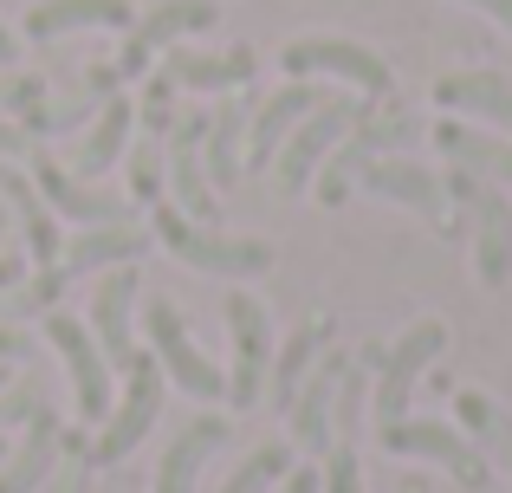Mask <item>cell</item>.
Here are the masks:
<instances>
[{
    "mask_svg": "<svg viewBox=\"0 0 512 493\" xmlns=\"http://www.w3.org/2000/svg\"><path fill=\"white\" fill-rule=\"evenodd\" d=\"M150 228H156V241H163L182 266H195V273H214V279H260L266 266H273V247H266V241L214 234V228H201V221H188L175 202H156Z\"/></svg>",
    "mask_w": 512,
    "mask_h": 493,
    "instance_id": "6da1fadb",
    "label": "cell"
},
{
    "mask_svg": "<svg viewBox=\"0 0 512 493\" xmlns=\"http://www.w3.org/2000/svg\"><path fill=\"white\" fill-rule=\"evenodd\" d=\"M415 137H422V124H415L409 111H363L357 124H350V137L325 156V169H318V182H312L318 202H325V208H344L363 169H370L376 156H402Z\"/></svg>",
    "mask_w": 512,
    "mask_h": 493,
    "instance_id": "7a4b0ae2",
    "label": "cell"
},
{
    "mask_svg": "<svg viewBox=\"0 0 512 493\" xmlns=\"http://www.w3.org/2000/svg\"><path fill=\"white\" fill-rule=\"evenodd\" d=\"M163 390H169L163 364L137 351V357H130V370H124V396H117L111 416L98 422V442H91V468H117V461H124L130 448H137L143 435L163 422Z\"/></svg>",
    "mask_w": 512,
    "mask_h": 493,
    "instance_id": "3957f363",
    "label": "cell"
},
{
    "mask_svg": "<svg viewBox=\"0 0 512 493\" xmlns=\"http://www.w3.org/2000/svg\"><path fill=\"white\" fill-rule=\"evenodd\" d=\"M363 111H370V104H357V98H331V91H325V104H318V111L305 117V124L292 130L286 143H279V156H273V182H279V195H305V189H312L318 169H325V156L350 137V124H357Z\"/></svg>",
    "mask_w": 512,
    "mask_h": 493,
    "instance_id": "277c9868",
    "label": "cell"
},
{
    "mask_svg": "<svg viewBox=\"0 0 512 493\" xmlns=\"http://www.w3.org/2000/svg\"><path fill=\"white\" fill-rule=\"evenodd\" d=\"M143 331H150V357L163 364V377L175 383V390H188L195 403H221L227 396V370L214 364V357H201V344L188 338L182 312H175L163 292L143 305Z\"/></svg>",
    "mask_w": 512,
    "mask_h": 493,
    "instance_id": "5b68a950",
    "label": "cell"
},
{
    "mask_svg": "<svg viewBox=\"0 0 512 493\" xmlns=\"http://www.w3.org/2000/svg\"><path fill=\"white\" fill-rule=\"evenodd\" d=\"M448 202L467 208V228H474V273L480 286H506L512 279V208L493 182L467 176V169H448Z\"/></svg>",
    "mask_w": 512,
    "mask_h": 493,
    "instance_id": "8992f818",
    "label": "cell"
},
{
    "mask_svg": "<svg viewBox=\"0 0 512 493\" xmlns=\"http://www.w3.org/2000/svg\"><path fill=\"white\" fill-rule=\"evenodd\" d=\"M279 72H292V78H344V85L363 91V98H389V85H396V72H389L383 52L357 46V39H331V33L292 39V46L279 52Z\"/></svg>",
    "mask_w": 512,
    "mask_h": 493,
    "instance_id": "52a82bcc",
    "label": "cell"
},
{
    "mask_svg": "<svg viewBox=\"0 0 512 493\" xmlns=\"http://www.w3.org/2000/svg\"><path fill=\"white\" fill-rule=\"evenodd\" d=\"M441 351H448V325H441V318H415V325L402 331V338L389 344L383 357H376V396H370L376 429H383V422H402V416H409L415 383H422V370L435 364Z\"/></svg>",
    "mask_w": 512,
    "mask_h": 493,
    "instance_id": "ba28073f",
    "label": "cell"
},
{
    "mask_svg": "<svg viewBox=\"0 0 512 493\" xmlns=\"http://www.w3.org/2000/svg\"><path fill=\"white\" fill-rule=\"evenodd\" d=\"M376 442L389 448V455L402 461H435V468H448L461 487H487V455H480L474 442H467L454 422H435V416H402V422H383L376 429Z\"/></svg>",
    "mask_w": 512,
    "mask_h": 493,
    "instance_id": "9c48e42d",
    "label": "cell"
},
{
    "mask_svg": "<svg viewBox=\"0 0 512 493\" xmlns=\"http://www.w3.org/2000/svg\"><path fill=\"white\" fill-rule=\"evenodd\" d=\"M227 338H234V370H227V403L260 409L266 403V370H273V318L253 292H227Z\"/></svg>",
    "mask_w": 512,
    "mask_h": 493,
    "instance_id": "30bf717a",
    "label": "cell"
},
{
    "mask_svg": "<svg viewBox=\"0 0 512 493\" xmlns=\"http://www.w3.org/2000/svg\"><path fill=\"white\" fill-rule=\"evenodd\" d=\"M26 169H33L39 202H46L59 221H72V228H111V221H137V208H130L124 195L98 189V182H78L72 169H65L59 156H46L39 143H33V156H26Z\"/></svg>",
    "mask_w": 512,
    "mask_h": 493,
    "instance_id": "8fae6325",
    "label": "cell"
},
{
    "mask_svg": "<svg viewBox=\"0 0 512 493\" xmlns=\"http://www.w3.org/2000/svg\"><path fill=\"white\" fill-rule=\"evenodd\" d=\"M214 20H221V7H214V0H156V7H143L137 26L124 33V59H117V72H124V78L150 72L156 52H169V46H182V39L208 33Z\"/></svg>",
    "mask_w": 512,
    "mask_h": 493,
    "instance_id": "7c38bea8",
    "label": "cell"
},
{
    "mask_svg": "<svg viewBox=\"0 0 512 493\" xmlns=\"http://www.w3.org/2000/svg\"><path fill=\"white\" fill-rule=\"evenodd\" d=\"M46 338H52V351H59V364L72 370L78 416L104 422V416H111V364H104L91 325H85V318H72V312H46Z\"/></svg>",
    "mask_w": 512,
    "mask_h": 493,
    "instance_id": "4fadbf2b",
    "label": "cell"
},
{
    "mask_svg": "<svg viewBox=\"0 0 512 493\" xmlns=\"http://www.w3.org/2000/svg\"><path fill=\"white\" fill-rule=\"evenodd\" d=\"M201 137H208V111L175 117V130L163 137V163H169V202L182 208L188 221L208 228L221 208H214V182H208V163H201Z\"/></svg>",
    "mask_w": 512,
    "mask_h": 493,
    "instance_id": "5bb4252c",
    "label": "cell"
},
{
    "mask_svg": "<svg viewBox=\"0 0 512 493\" xmlns=\"http://www.w3.org/2000/svg\"><path fill=\"white\" fill-rule=\"evenodd\" d=\"M137 266H111V273H98V286H91V338H98L104 364L111 370H130V357H137V338H130V318H137Z\"/></svg>",
    "mask_w": 512,
    "mask_h": 493,
    "instance_id": "9a60e30c",
    "label": "cell"
},
{
    "mask_svg": "<svg viewBox=\"0 0 512 493\" xmlns=\"http://www.w3.org/2000/svg\"><path fill=\"white\" fill-rule=\"evenodd\" d=\"M344 370H350V357L344 351H325L318 357V370L299 383V396H292V409H286V422H292V448H305L312 461H325L331 455V403H338V383H344Z\"/></svg>",
    "mask_w": 512,
    "mask_h": 493,
    "instance_id": "2e32d148",
    "label": "cell"
},
{
    "mask_svg": "<svg viewBox=\"0 0 512 493\" xmlns=\"http://www.w3.org/2000/svg\"><path fill=\"white\" fill-rule=\"evenodd\" d=\"M357 189L383 195V202L415 208V215H422L428 228H441V234H448V182H441L435 169L409 163V156H376V163L357 176Z\"/></svg>",
    "mask_w": 512,
    "mask_h": 493,
    "instance_id": "e0dca14e",
    "label": "cell"
},
{
    "mask_svg": "<svg viewBox=\"0 0 512 493\" xmlns=\"http://www.w3.org/2000/svg\"><path fill=\"white\" fill-rule=\"evenodd\" d=\"M137 26V7L130 0H33L26 7V39L52 46L65 33H130Z\"/></svg>",
    "mask_w": 512,
    "mask_h": 493,
    "instance_id": "ac0fdd59",
    "label": "cell"
},
{
    "mask_svg": "<svg viewBox=\"0 0 512 493\" xmlns=\"http://www.w3.org/2000/svg\"><path fill=\"white\" fill-rule=\"evenodd\" d=\"M318 104H325V91H318L312 78H286V85H279L273 98L247 117V169H266V163H273L279 143H286L292 130L318 111Z\"/></svg>",
    "mask_w": 512,
    "mask_h": 493,
    "instance_id": "d6986e66",
    "label": "cell"
},
{
    "mask_svg": "<svg viewBox=\"0 0 512 493\" xmlns=\"http://www.w3.org/2000/svg\"><path fill=\"white\" fill-rule=\"evenodd\" d=\"M227 416H195V422H182V429L169 435V448H163V461H156V493H195L201 487V468L214 461V448L227 442Z\"/></svg>",
    "mask_w": 512,
    "mask_h": 493,
    "instance_id": "ffe728a7",
    "label": "cell"
},
{
    "mask_svg": "<svg viewBox=\"0 0 512 493\" xmlns=\"http://www.w3.org/2000/svg\"><path fill=\"white\" fill-rule=\"evenodd\" d=\"M435 104L448 117H474V124H493L500 137H512V78L506 72H448V78H435Z\"/></svg>",
    "mask_w": 512,
    "mask_h": 493,
    "instance_id": "44dd1931",
    "label": "cell"
},
{
    "mask_svg": "<svg viewBox=\"0 0 512 493\" xmlns=\"http://www.w3.org/2000/svg\"><path fill=\"white\" fill-rule=\"evenodd\" d=\"M260 59L253 46H227V52H188V46H169L163 52V78L175 91H240L253 85Z\"/></svg>",
    "mask_w": 512,
    "mask_h": 493,
    "instance_id": "7402d4cb",
    "label": "cell"
},
{
    "mask_svg": "<svg viewBox=\"0 0 512 493\" xmlns=\"http://www.w3.org/2000/svg\"><path fill=\"white\" fill-rule=\"evenodd\" d=\"M435 150L448 156L454 169L493 182V189H506V182H512V137H493V130L467 124V117H441V124H435Z\"/></svg>",
    "mask_w": 512,
    "mask_h": 493,
    "instance_id": "603a6c76",
    "label": "cell"
},
{
    "mask_svg": "<svg viewBox=\"0 0 512 493\" xmlns=\"http://www.w3.org/2000/svg\"><path fill=\"white\" fill-rule=\"evenodd\" d=\"M143 247H150V234H143L137 221H111V228H78L72 241L59 247V273H65V279H78V273H111V266L143 260Z\"/></svg>",
    "mask_w": 512,
    "mask_h": 493,
    "instance_id": "cb8c5ba5",
    "label": "cell"
},
{
    "mask_svg": "<svg viewBox=\"0 0 512 493\" xmlns=\"http://www.w3.org/2000/svg\"><path fill=\"white\" fill-rule=\"evenodd\" d=\"M130 130H137V104L117 91V98L91 117V130L78 137V150H72V163H65V169H72L78 182L111 176V163H124V150H130Z\"/></svg>",
    "mask_w": 512,
    "mask_h": 493,
    "instance_id": "d4e9b609",
    "label": "cell"
},
{
    "mask_svg": "<svg viewBox=\"0 0 512 493\" xmlns=\"http://www.w3.org/2000/svg\"><path fill=\"white\" fill-rule=\"evenodd\" d=\"M247 117H253V104H247V98H221V104L208 111L201 163H208L214 195H221V189H234V182L247 176Z\"/></svg>",
    "mask_w": 512,
    "mask_h": 493,
    "instance_id": "484cf974",
    "label": "cell"
},
{
    "mask_svg": "<svg viewBox=\"0 0 512 493\" xmlns=\"http://www.w3.org/2000/svg\"><path fill=\"white\" fill-rule=\"evenodd\" d=\"M331 338H338V325H331V318H305V325L273 351V370H266V403H273V409H292L299 383L318 370V357L331 351Z\"/></svg>",
    "mask_w": 512,
    "mask_h": 493,
    "instance_id": "4316f807",
    "label": "cell"
},
{
    "mask_svg": "<svg viewBox=\"0 0 512 493\" xmlns=\"http://www.w3.org/2000/svg\"><path fill=\"white\" fill-rule=\"evenodd\" d=\"M59 442H65L59 416H52V409H39V416L26 422L20 448H13V455L0 461V493H33V487H46L52 461H59Z\"/></svg>",
    "mask_w": 512,
    "mask_h": 493,
    "instance_id": "83f0119b",
    "label": "cell"
},
{
    "mask_svg": "<svg viewBox=\"0 0 512 493\" xmlns=\"http://www.w3.org/2000/svg\"><path fill=\"white\" fill-rule=\"evenodd\" d=\"M454 429H461L467 442H474L480 455H487V468L500 461V468L512 474V416H506L500 403H493V396L461 390V396H454Z\"/></svg>",
    "mask_w": 512,
    "mask_h": 493,
    "instance_id": "f1b7e54d",
    "label": "cell"
},
{
    "mask_svg": "<svg viewBox=\"0 0 512 493\" xmlns=\"http://www.w3.org/2000/svg\"><path fill=\"white\" fill-rule=\"evenodd\" d=\"M286 474H292V442H266V448H253V455L227 474L221 493H273Z\"/></svg>",
    "mask_w": 512,
    "mask_h": 493,
    "instance_id": "f546056e",
    "label": "cell"
},
{
    "mask_svg": "<svg viewBox=\"0 0 512 493\" xmlns=\"http://www.w3.org/2000/svg\"><path fill=\"white\" fill-rule=\"evenodd\" d=\"M59 292H65V273L59 266H39L33 279H20V286L0 299V318H46V312H59Z\"/></svg>",
    "mask_w": 512,
    "mask_h": 493,
    "instance_id": "4dcf8cb0",
    "label": "cell"
},
{
    "mask_svg": "<svg viewBox=\"0 0 512 493\" xmlns=\"http://www.w3.org/2000/svg\"><path fill=\"white\" fill-rule=\"evenodd\" d=\"M124 163H130V195L156 208V202H163V182H169L163 137H150V143H137V150H124Z\"/></svg>",
    "mask_w": 512,
    "mask_h": 493,
    "instance_id": "1f68e13d",
    "label": "cell"
},
{
    "mask_svg": "<svg viewBox=\"0 0 512 493\" xmlns=\"http://www.w3.org/2000/svg\"><path fill=\"white\" fill-rule=\"evenodd\" d=\"M46 98H52V91H46V78H33V72H13V65H0V117L26 124V117H33Z\"/></svg>",
    "mask_w": 512,
    "mask_h": 493,
    "instance_id": "d6a6232c",
    "label": "cell"
},
{
    "mask_svg": "<svg viewBox=\"0 0 512 493\" xmlns=\"http://www.w3.org/2000/svg\"><path fill=\"white\" fill-rule=\"evenodd\" d=\"M46 493H91V448L78 442V435L59 442V461H52V474H46Z\"/></svg>",
    "mask_w": 512,
    "mask_h": 493,
    "instance_id": "836d02e7",
    "label": "cell"
},
{
    "mask_svg": "<svg viewBox=\"0 0 512 493\" xmlns=\"http://www.w3.org/2000/svg\"><path fill=\"white\" fill-rule=\"evenodd\" d=\"M137 117H143V130H150V137H169V130H175V85H169L163 72H156L150 85H143Z\"/></svg>",
    "mask_w": 512,
    "mask_h": 493,
    "instance_id": "e575fe53",
    "label": "cell"
},
{
    "mask_svg": "<svg viewBox=\"0 0 512 493\" xmlns=\"http://www.w3.org/2000/svg\"><path fill=\"white\" fill-rule=\"evenodd\" d=\"M318 474H325V493H363V461L350 442H331V455L318 461Z\"/></svg>",
    "mask_w": 512,
    "mask_h": 493,
    "instance_id": "d590c367",
    "label": "cell"
},
{
    "mask_svg": "<svg viewBox=\"0 0 512 493\" xmlns=\"http://www.w3.org/2000/svg\"><path fill=\"white\" fill-rule=\"evenodd\" d=\"M39 409H46V396H39L33 383H13V390H0V435L20 429V422H33Z\"/></svg>",
    "mask_w": 512,
    "mask_h": 493,
    "instance_id": "8d00e7d4",
    "label": "cell"
},
{
    "mask_svg": "<svg viewBox=\"0 0 512 493\" xmlns=\"http://www.w3.org/2000/svg\"><path fill=\"white\" fill-rule=\"evenodd\" d=\"M33 357V344H26V331H13L7 318H0V364H26Z\"/></svg>",
    "mask_w": 512,
    "mask_h": 493,
    "instance_id": "74e56055",
    "label": "cell"
},
{
    "mask_svg": "<svg viewBox=\"0 0 512 493\" xmlns=\"http://www.w3.org/2000/svg\"><path fill=\"white\" fill-rule=\"evenodd\" d=\"M0 156H33V137H26L13 117H0Z\"/></svg>",
    "mask_w": 512,
    "mask_h": 493,
    "instance_id": "f35d334b",
    "label": "cell"
},
{
    "mask_svg": "<svg viewBox=\"0 0 512 493\" xmlns=\"http://www.w3.org/2000/svg\"><path fill=\"white\" fill-rule=\"evenodd\" d=\"M273 493H325V474H318V468H292Z\"/></svg>",
    "mask_w": 512,
    "mask_h": 493,
    "instance_id": "ab89813d",
    "label": "cell"
},
{
    "mask_svg": "<svg viewBox=\"0 0 512 493\" xmlns=\"http://www.w3.org/2000/svg\"><path fill=\"white\" fill-rule=\"evenodd\" d=\"M467 7H480V13H487V20H500L506 33H512V0H467Z\"/></svg>",
    "mask_w": 512,
    "mask_h": 493,
    "instance_id": "60d3db41",
    "label": "cell"
},
{
    "mask_svg": "<svg viewBox=\"0 0 512 493\" xmlns=\"http://www.w3.org/2000/svg\"><path fill=\"white\" fill-rule=\"evenodd\" d=\"M13 52H20V39H13V26L0 20V65H13Z\"/></svg>",
    "mask_w": 512,
    "mask_h": 493,
    "instance_id": "b9f144b4",
    "label": "cell"
},
{
    "mask_svg": "<svg viewBox=\"0 0 512 493\" xmlns=\"http://www.w3.org/2000/svg\"><path fill=\"white\" fill-rule=\"evenodd\" d=\"M402 493H428V487H422V481H402Z\"/></svg>",
    "mask_w": 512,
    "mask_h": 493,
    "instance_id": "7bdbcfd3",
    "label": "cell"
},
{
    "mask_svg": "<svg viewBox=\"0 0 512 493\" xmlns=\"http://www.w3.org/2000/svg\"><path fill=\"white\" fill-rule=\"evenodd\" d=\"M0 390H7V364H0Z\"/></svg>",
    "mask_w": 512,
    "mask_h": 493,
    "instance_id": "ee69618b",
    "label": "cell"
}]
</instances>
